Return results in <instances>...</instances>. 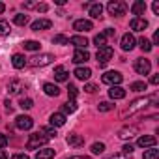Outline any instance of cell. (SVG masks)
Returning a JSON list of instances; mask_svg holds the SVG:
<instances>
[{"instance_id": "6da1fadb", "label": "cell", "mask_w": 159, "mask_h": 159, "mask_svg": "<svg viewBox=\"0 0 159 159\" xmlns=\"http://www.w3.org/2000/svg\"><path fill=\"white\" fill-rule=\"evenodd\" d=\"M155 101H157V96H155V94L146 96V98H139V99L131 101V105H129V107L122 112V118H125V116H133L135 112H139V111H142V109H146V107L153 105Z\"/></svg>"}, {"instance_id": "7a4b0ae2", "label": "cell", "mask_w": 159, "mask_h": 159, "mask_svg": "<svg viewBox=\"0 0 159 159\" xmlns=\"http://www.w3.org/2000/svg\"><path fill=\"white\" fill-rule=\"evenodd\" d=\"M107 10H109V13L112 17H122L127 11V4L122 2V0H111V2L107 4Z\"/></svg>"}, {"instance_id": "3957f363", "label": "cell", "mask_w": 159, "mask_h": 159, "mask_svg": "<svg viewBox=\"0 0 159 159\" xmlns=\"http://www.w3.org/2000/svg\"><path fill=\"white\" fill-rule=\"evenodd\" d=\"M49 142V139L39 131V133H32L30 137H28V142H26V150H38L39 146H43V144H47Z\"/></svg>"}, {"instance_id": "277c9868", "label": "cell", "mask_w": 159, "mask_h": 159, "mask_svg": "<svg viewBox=\"0 0 159 159\" xmlns=\"http://www.w3.org/2000/svg\"><path fill=\"white\" fill-rule=\"evenodd\" d=\"M122 81H124V75H122L120 71H107V73H103V77H101V83H105V84H109V86H120Z\"/></svg>"}, {"instance_id": "5b68a950", "label": "cell", "mask_w": 159, "mask_h": 159, "mask_svg": "<svg viewBox=\"0 0 159 159\" xmlns=\"http://www.w3.org/2000/svg\"><path fill=\"white\" fill-rule=\"evenodd\" d=\"M52 60H54V56L52 54H49V52H43V54H38V56H32L26 64H30L32 67H43V66H49V64H52Z\"/></svg>"}, {"instance_id": "8992f818", "label": "cell", "mask_w": 159, "mask_h": 159, "mask_svg": "<svg viewBox=\"0 0 159 159\" xmlns=\"http://www.w3.org/2000/svg\"><path fill=\"white\" fill-rule=\"evenodd\" d=\"M114 56V51H112V47L111 45H105V47H101V49H98V54H96V58H98V64L103 67V66H107L109 64V60Z\"/></svg>"}, {"instance_id": "52a82bcc", "label": "cell", "mask_w": 159, "mask_h": 159, "mask_svg": "<svg viewBox=\"0 0 159 159\" xmlns=\"http://www.w3.org/2000/svg\"><path fill=\"white\" fill-rule=\"evenodd\" d=\"M15 125H17V129H21V131H28V129H32L34 120H32L30 116H26V114H21V116L15 118Z\"/></svg>"}, {"instance_id": "ba28073f", "label": "cell", "mask_w": 159, "mask_h": 159, "mask_svg": "<svg viewBox=\"0 0 159 159\" xmlns=\"http://www.w3.org/2000/svg\"><path fill=\"white\" fill-rule=\"evenodd\" d=\"M150 69H152L150 60H146V58H137V60H135V71H137L139 75H148Z\"/></svg>"}, {"instance_id": "9c48e42d", "label": "cell", "mask_w": 159, "mask_h": 159, "mask_svg": "<svg viewBox=\"0 0 159 159\" xmlns=\"http://www.w3.org/2000/svg\"><path fill=\"white\" fill-rule=\"evenodd\" d=\"M135 43H137V39H135V36L133 34H124L122 36V41H120V47H122V51H133L135 49Z\"/></svg>"}, {"instance_id": "30bf717a", "label": "cell", "mask_w": 159, "mask_h": 159, "mask_svg": "<svg viewBox=\"0 0 159 159\" xmlns=\"http://www.w3.org/2000/svg\"><path fill=\"white\" fill-rule=\"evenodd\" d=\"M92 28H94V23L90 19H79L73 23V30H77V32H90Z\"/></svg>"}, {"instance_id": "8fae6325", "label": "cell", "mask_w": 159, "mask_h": 159, "mask_svg": "<svg viewBox=\"0 0 159 159\" xmlns=\"http://www.w3.org/2000/svg\"><path fill=\"white\" fill-rule=\"evenodd\" d=\"M129 26H131V30L142 32V30H146V28H148V21H146L144 17H133V19H131V23H129Z\"/></svg>"}, {"instance_id": "7c38bea8", "label": "cell", "mask_w": 159, "mask_h": 159, "mask_svg": "<svg viewBox=\"0 0 159 159\" xmlns=\"http://www.w3.org/2000/svg\"><path fill=\"white\" fill-rule=\"evenodd\" d=\"M90 60V52L86 51V49H77L75 52H73V62L75 64H84V62H88Z\"/></svg>"}, {"instance_id": "4fadbf2b", "label": "cell", "mask_w": 159, "mask_h": 159, "mask_svg": "<svg viewBox=\"0 0 159 159\" xmlns=\"http://www.w3.org/2000/svg\"><path fill=\"white\" fill-rule=\"evenodd\" d=\"M155 142H157V139H155L153 135H142V137H139V140H137V144H139L140 148H153Z\"/></svg>"}, {"instance_id": "5bb4252c", "label": "cell", "mask_w": 159, "mask_h": 159, "mask_svg": "<svg viewBox=\"0 0 159 159\" xmlns=\"http://www.w3.org/2000/svg\"><path fill=\"white\" fill-rule=\"evenodd\" d=\"M51 26H52V21L51 19H38V21L32 23V30L34 32H41V30H47Z\"/></svg>"}, {"instance_id": "9a60e30c", "label": "cell", "mask_w": 159, "mask_h": 159, "mask_svg": "<svg viewBox=\"0 0 159 159\" xmlns=\"http://www.w3.org/2000/svg\"><path fill=\"white\" fill-rule=\"evenodd\" d=\"M144 11H146V2H144V0H135V2L131 4V13L135 17L144 15Z\"/></svg>"}, {"instance_id": "2e32d148", "label": "cell", "mask_w": 159, "mask_h": 159, "mask_svg": "<svg viewBox=\"0 0 159 159\" xmlns=\"http://www.w3.org/2000/svg\"><path fill=\"white\" fill-rule=\"evenodd\" d=\"M66 140H67V144L73 146V148H81V146H84V139H83L81 135H77V133H69Z\"/></svg>"}, {"instance_id": "e0dca14e", "label": "cell", "mask_w": 159, "mask_h": 159, "mask_svg": "<svg viewBox=\"0 0 159 159\" xmlns=\"http://www.w3.org/2000/svg\"><path fill=\"white\" fill-rule=\"evenodd\" d=\"M73 75L79 79V81H88V79L92 77V69H90V67H83V66H81V67H77V69L73 71Z\"/></svg>"}, {"instance_id": "ac0fdd59", "label": "cell", "mask_w": 159, "mask_h": 159, "mask_svg": "<svg viewBox=\"0 0 159 159\" xmlns=\"http://www.w3.org/2000/svg\"><path fill=\"white\" fill-rule=\"evenodd\" d=\"M101 13H103V6L99 2H94V4L88 6V15L92 19H101Z\"/></svg>"}, {"instance_id": "d6986e66", "label": "cell", "mask_w": 159, "mask_h": 159, "mask_svg": "<svg viewBox=\"0 0 159 159\" xmlns=\"http://www.w3.org/2000/svg\"><path fill=\"white\" fill-rule=\"evenodd\" d=\"M49 122H51L52 127H62V125L66 124V114H62V112H52L51 118H49Z\"/></svg>"}, {"instance_id": "ffe728a7", "label": "cell", "mask_w": 159, "mask_h": 159, "mask_svg": "<svg viewBox=\"0 0 159 159\" xmlns=\"http://www.w3.org/2000/svg\"><path fill=\"white\" fill-rule=\"evenodd\" d=\"M69 43L75 45L77 49H86V47H88V39H86L84 36H71V38H69Z\"/></svg>"}, {"instance_id": "44dd1931", "label": "cell", "mask_w": 159, "mask_h": 159, "mask_svg": "<svg viewBox=\"0 0 159 159\" xmlns=\"http://www.w3.org/2000/svg\"><path fill=\"white\" fill-rule=\"evenodd\" d=\"M23 90H25V84H23L21 81H11V83L8 84V92H10V96H19Z\"/></svg>"}, {"instance_id": "7402d4cb", "label": "cell", "mask_w": 159, "mask_h": 159, "mask_svg": "<svg viewBox=\"0 0 159 159\" xmlns=\"http://www.w3.org/2000/svg\"><path fill=\"white\" fill-rule=\"evenodd\" d=\"M137 131H139V129H137V125H129V127H122V129L118 131V137L125 140V139H131L133 135H137Z\"/></svg>"}, {"instance_id": "603a6c76", "label": "cell", "mask_w": 159, "mask_h": 159, "mask_svg": "<svg viewBox=\"0 0 159 159\" xmlns=\"http://www.w3.org/2000/svg\"><path fill=\"white\" fill-rule=\"evenodd\" d=\"M54 79H56L58 83H64V81H67V79H69V73L66 71V67H64V66L54 67Z\"/></svg>"}, {"instance_id": "cb8c5ba5", "label": "cell", "mask_w": 159, "mask_h": 159, "mask_svg": "<svg viewBox=\"0 0 159 159\" xmlns=\"http://www.w3.org/2000/svg\"><path fill=\"white\" fill-rule=\"evenodd\" d=\"M109 98H111V99H124V98H125V90H124L122 86H111Z\"/></svg>"}, {"instance_id": "d4e9b609", "label": "cell", "mask_w": 159, "mask_h": 159, "mask_svg": "<svg viewBox=\"0 0 159 159\" xmlns=\"http://www.w3.org/2000/svg\"><path fill=\"white\" fill-rule=\"evenodd\" d=\"M54 155H56V150L54 148H41L36 153V159H52Z\"/></svg>"}, {"instance_id": "484cf974", "label": "cell", "mask_w": 159, "mask_h": 159, "mask_svg": "<svg viewBox=\"0 0 159 159\" xmlns=\"http://www.w3.org/2000/svg\"><path fill=\"white\" fill-rule=\"evenodd\" d=\"M11 66H13L15 69H23V67L26 66V58H25L23 54H19V52H17V54H13V56H11Z\"/></svg>"}, {"instance_id": "4316f807", "label": "cell", "mask_w": 159, "mask_h": 159, "mask_svg": "<svg viewBox=\"0 0 159 159\" xmlns=\"http://www.w3.org/2000/svg\"><path fill=\"white\" fill-rule=\"evenodd\" d=\"M43 92H45L47 96H51V98H56V96L60 94V88H58L56 84H52V83H45V84H43Z\"/></svg>"}, {"instance_id": "83f0119b", "label": "cell", "mask_w": 159, "mask_h": 159, "mask_svg": "<svg viewBox=\"0 0 159 159\" xmlns=\"http://www.w3.org/2000/svg\"><path fill=\"white\" fill-rule=\"evenodd\" d=\"M23 47H25V51H39V41H34V39H26L25 43H23Z\"/></svg>"}, {"instance_id": "f1b7e54d", "label": "cell", "mask_w": 159, "mask_h": 159, "mask_svg": "<svg viewBox=\"0 0 159 159\" xmlns=\"http://www.w3.org/2000/svg\"><path fill=\"white\" fill-rule=\"evenodd\" d=\"M75 111H77V103L75 101H67V103L62 105V114H71Z\"/></svg>"}, {"instance_id": "f546056e", "label": "cell", "mask_w": 159, "mask_h": 159, "mask_svg": "<svg viewBox=\"0 0 159 159\" xmlns=\"http://www.w3.org/2000/svg\"><path fill=\"white\" fill-rule=\"evenodd\" d=\"M139 47H140L144 52H150V51L153 49L152 41H150V39H146V38H140V39H139Z\"/></svg>"}, {"instance_id": "4dcf8cb0", "label": "cell", "mask_w": 159, "mask_h": 159, "mask_svg": "<svg viewBox=\"0 0 159 159\" xmlns=\"http://www.w3.org/2000/svg\"><path fill=\"white\" fill-rule=\"evenodd\" d=\"M133 92H144L146 88H148V84L144 83V81H135V83H131V86H129Z\"/></svg>"}, {"instance_id": "1f68e13d", "label": "cell", "mask_w": 159, "mask_h": 159, "mask_svg": "<svg viewBox=\"0 0 159 159\" xmlns=\"http://www.w3.org/2000/svg\"><path fill=\"white\" fill-rule=\"evenodd\" d=\"M13 23L19 25V26H25V25H28V15H25V13H17V15L13 17Z\"/></svg>"}, {"instance_id": "d6a6232c", "label": "cell", "mask_w": 159, "mask_h": 159, "mask_svg": "<svg viewBox=\"0 0 159 159\" xmlns=\"http://www.w3.org/2000/svg\"><path fill=\"white\" fill-rule=\"evenodd\" d=\"M52 43H54V45H69V38H66V36H62V34H56V36L52 38Z\"/></svg>"}, {"instance_id": "836d02e7", "label": "cell", "mask_w": 159, "mask_h": 159, "mask_svg": "<svg viewBox=\"0 0 159 159\" xmlns=\"http://www.w3.org/2000/svg\"><path fill=\"white\" fill-rule=\"evenodd\" d=\"M142 159H159V150H155V148L146 150L144 155H142Z\"/></svg>"}, {"instance_id": "e575fe53", "label": "cell", "mask_w": 159, "mask_h": 159, "mask_svg": "<svg viewBox=\"0 0 159 159\" xmlns=\"http://www.w3.org/2000/svg\"><path fill=\"white\" fill-rule=\"evenodd\" d=\"M94 43H96V47H98V49L105 47V45H107V38H105V34H98V36L94 38Z\"/></svg>"}, {"instance_id": "d590c367", "label": "cell", "mask_w": 159, "mask_h": 159, "mask_svg": "<svg viewBox=\"0 0 159 159\" xmlns=\"http://www.w3.org/2000/svg\"><path fill=\"white\" fill-rule=\"evenodd\" d=\"M103 152H105V144L103 142H94L92 144V153L94 155H101Z\"/></svg>"}, {"instance_id": "8d00e7d4", "label": "cell", "mask_w": 159, "mask_h": 159, "mask_svg": "<svg viewBox=\"0 0 159 159\" xmlns=\"http://www.w3.org/2000/svg\"><path fill=\"white\" fill-rule=\"evenodd\" d=\"M19 107H21L23 111H30V109L34 107V101H32L30 98H25V99H21V103H19Z\"/></svg>"}, {"instance_id": "74e56055", "label": "cell", "mask_w": 159, "mask_h": 159, "mask_svg": "<svg viewBox=\"0 0 159 159\" xmlns=\"http://www.w3.org/2000/svg\"><path fill=\"white\" fill-rule=\"evenodd\" d=\"M11 32V28H10V23H6V21H2L0 19V36H8Z\"/></svg>"}, {"instance_id": "f35d334b", "label": "cell", "mask_w": 159, "mask_h": 159, "mask_svg": "<svg viewBox=\"0 0 159 159\" xmlns=\"http://www.w3.org/2000/svg\"><path fill=\"white\" fill-rule=\"evenodd\" d=\"M112 109H114V105L109 103V101H103V103L98 105V111H99V112H109V111H112Z\"/></svg>"}, {"instance_id": "ab89813d", "label": "cell", "mask_w": 159, "mask_h": 159, "mask_svg": "<svg viewBox=\"0 0 159 159\" xmlns=\"http://www.w3.org/2000/svg\"><path fill=\"white\" fill-rule=\"evenodd\" d=\"M41 133H43V135H45L49 140L56 137V129H54V127H43V129H41Z\"/></svg>"}, {"instance_id": "60d3db41", "label": "cell", "mask_w": 159, "mask_h": 159, "mask_svg": "<svg viewBox=\"0 0 159 159\" xmlns=\"http://www.w3.org/2000/svg\"><path fill=\"white\" fill-rule=\"evenodd\" d=\"M67 96H69V101H75V98H77V86L69 84V88H67Z\"/></svg>"}, {"instance_id": "b9f144b4", "label": "cell", "mask_w": 159, "mask_h": 159, "mask_svg": "<svg viewBox=\"0 0 159 159\" xmlns=\"http://www.w3.org/2000/svg\"><path fill=\"white\" fill-rule=\"evenodd\" d=\"M107 159H131V155H127V153H124V152H118V153L109 155Z\"/></svg>"}, {"instance_id": "7bdbcfd3", "label": "cell", "mask_w": 159, "mask_h": 159, "mask_svg": "<svg viewBox=\"0 0 159 159\" xmlns=\"http://www.w3.org/2000/svg\"><path fill=\"white\" fill-rule=\"evenodd\" d=\"M96 90H98V86H96V84H92V83H88V84L84 86V92H88V94H94Z\"/></svg>"}, {"instance_id": "ee69618b", "label": "cell", "mask_w": 159, "mask_h": 159, "mask_svg": "<svg viewBox=\"0 0 159 159\" xmlns=\"http://www.w3.org/2000/svg\"><path fill=\"white\" fill-rule=\"evenodd\" d=\"M8 146V137L6 135H0V150Z\"/></svg>"}, {"instance_id": "f6af8a7d", "label": "cell", "mask_w": 159, "mask_h": 159, "mask_svg": "<svg viewBox=\"0 0 159 159\" xmlns=\"http://www.w3.org/2000/svg\"><path fill=\"white\" fill-rule=\"evenodd\" d=\"M23 8H25V10H32V8H38V2H23Z\"/></svg>"}, {"instance_id": "bcb514c9", "label": "cell", "mask_w": 159, "mask_h": 159, "mask_svg": "<svg viewBox=\"0 0 159 159\" xmlns=\"http://www.w3.org/2000/svg\"><path fill=\"white\" fill-rule=\"evenodd\" d=\"M122 152L127 153V155H131V153H133V144H125V146L122 148Z\"/></svg>"}, {"instance_id": "7dc6e473", "label": "cell", "mask_w": 159, "mask_h": 159, "mask_svg": "<svg viewBox=\"0 0 159 159\" xmlns=\"http://www.w3.org/2000/svg\"><path fill=\"white\" fill-rule=\"evenodd\" d=\"M11 159H30L26 153H15V155H11Z\"/></svg>"}, {"instance_id": "c3c4849f", "label": "cell", "mask_w": 159, "mask_h": 159, "mask_svg": "<svg viewBox=\"0 0 159 159\" xmlns=\"http://www.w3.org/2000/svg\"><path fill=\"white\" fill-rule=\"evenodd\" d=\"M150 83L152 84H159V75H152L150 77Z\"/></svg>"}, {"instance_id": "681fc988", "label": "cell", "mask_w": 159, "mask_h": 159, "mask_svg": "<svg viewBox=\"0 0 159 159\" xmlns=\"http://www.w3.org/2000/svg\"><path fill=\"white\" fill-rule=\"evenodd\" d=\"M36 10H38V11H47V10H49V6H47V4H38V8H36Z\"/></svg>"}, {"instance_id": "f907efd6", "label": "cell", "mask_w": 159, "mask_h": 159, "mask_svg": "<svg viewBox=\"0 0 159 159\" xmlns=\"http://www.w3.org/2000/svg\"><path fill=\"white\" fill-rule=\"evenodd\" d=\"M152 10H153L155 15H159V2H153V4H152Z\"/></svg>"}, {"instance_id": "816d5d0a", "label": "cell", "mask_w": 159, "mask_h": 159, "mask_svg": "<svg viewBox=\"0 0 159 159\" xmlns=\"http://www.w3.org/2000/svg\"><path fill=\"white\" fill-rule=\"evenodd\" d=\"M103 34H105V38H111V36H114V28H107Z\"/></svg>"}, {"instance_id": "f5cc1de1", "label": "cell", "mask_w": 159, "mask_h": 159, "mask_svg": "<svg viewBox=\"0 0 159 159\" xmlns=\"http://www.w3.org/2000/svg\"><path fill=\"white\" fill-rule=\"evenodd\" d=\"M64 159H90V157H84V155H71V157H64Z\"/></svg>"}, {"instance_id": "db71d44e", "label": "cell", "mask_w": 159, "mask_h": 159, "mask_svg": "<svg viewBox=\"0 0 159 159\" xmlns=\"http://www.w3.org/2000/svg\"><path fill=\"white\" fill-rule=\"evenodd\" d=\"M152 45H159V32L153 34V43H152Z\"/></svg>"}, {"instance_id": "11a10c76", "label": "cell", "mask_w": 159, "mask_h": 159, "mask_svg": "<svg viewBox=\"0 0 159 159\" xmlns=\"http://www.w3.org/2000/svg\"><path fill=\"white\" fill-rule=\"evenodd\" d=\"M0 159H8V153L4 150H0Z\"/></svg>"}, {"instance_id": "9f6ffc18", "label": "cell", "mask_w": 159, "mask_h": 159, "mask_svg": "<svg viewBox=\"0 0 159 159\" xmlns=\"http://www.w3.org/2000/svg\"><path fill=\"white\" fill-rule=\"evenodd\" d=\"M4 105H6V109H8V111H11V103H10V99H6V101H4Z\"/></svg>"}, {"instance_id": "6f0895ef", "label": "cell", "mask_w": 159, "mask_h": 159, "mask_svg": "<svg viewBox=\"0 0 159 159\" xmlns=\"http://www.w3.org/2000/svg\"><path fill=\"white\" fill-rule=\"evenodd\" d=\"M4 10H6V6H4L2 2H0V15H2V13H4Z\"/></svg>"}]
</instances>
